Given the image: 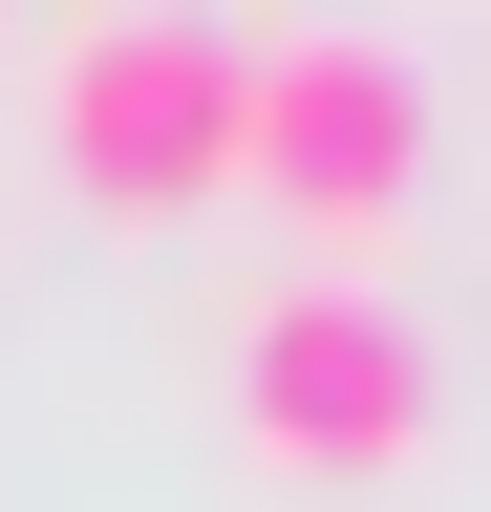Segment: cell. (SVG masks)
I'll use <instances>...</instances> for the list:
<instances>
[{
    "label": "cell",
    "instance_id": "obj_3",
    "mask_svg": "<svg viewBox=\"0 0 491 512\" xmlns=\"http://www.w3.org/2000/svg\"><path fill=\"white\" fill-rule=\"evenodd\" d=\"M235 427H257V470H406L427 448V342H406V299H363V278H299L235 320Z\"/></svg>",
    "mask_w": 491,
    "mask_h": 512
},
{
    "label": "cell",
    "instance_id": "obj_2",
    "mask_svg": "<svg viewBox=\"0 0 491 512\" xmlns=\"http://www.w3.org/2000/svg\"><path fill=\"white\" fill-rule=\"evenodd\" d=\"M43 150H65L86 214H193V192H235V22H171V0L65 22L43 43Z\"/></svg>",
    "mask_w": 491,
    "mask_h": 512
},
{
    "label": "cell",
    "instance_id": "obj_1",
    "mask_svg": "<svg viewBox=\"0 0 491 512\" xmlns=\"http://www.w3.org/2000/svg\"><path fill=\"white\" fill-rule=\"evenodd\" d=\"M406 171H427V64L385 22H278V43H235V192H278L299 235H385L406 214Z\"/></svg>",
    "mask_w": 491,
    "mask_h": 512
}]
</instances>
